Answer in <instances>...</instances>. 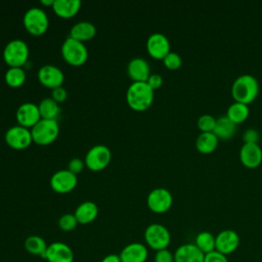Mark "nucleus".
Here are the masks:
<instances>
[{
    "mask_svg": "<svg viewBox=\"0 0 262 262\" xmlns=\"http://www.w3.org/2000/svg\"><path fill=\"white\" fill-rule=\"evenodd\" d=\"M148 54L156 59H164L170 52V42L162 33H152L146 41Z\"/></svg>",
    "mask_w": 262,
    "mask_h": 262,
    "instance_id": "14",
    "label": "nucleus"
},
{
    "mask_svg": "<svg viewBox=\"0 0 262 262\" xmlns=\"http://www.w3.org/2000/svg\"><path fill=\"white\" fill-rule=\"evenodd\" d=\"M154 262H175L174 253L168 249L157 251L154 256Z\"/></svg>",
    "mask_w": 262,
    "mask_h": 262,
    "instance_id": "34",
    "label": "nucleus"
},
{
    "mask_svg": "<svg viewBox=\"0 0 262 262\" xmlns=\"http://www.w3.org/2000/svg\"><path fill=\"white\" fill-rule=\"evenodd\" d=\"M204 262H229L227 256L219 253L218 251H213L205 255Z\"/></svg>",
    "mask_w": 262,
    "mask_h": 262,
    "instance_id": "36",
    "label": "nucleus"
},
{
    "mask_svg": "<svg viewBox=\"0 0 262 262\" xmlns=\"http://www.w3.org/2000/svg\"><path fill=\"white\" fill-rule=\"evenodd\" d=\"M33 141L45 145L53 142L59 133V126L55 119H40V121L31 128Z\"/></svg>",
    "mask_w": 262,
    "mask_h": 262,
    "instance_id": "4",
    "label": "nucleus"
},
{
    "mask_svg": "<svg viewBox=\"0 0 262 262\" xmlns=\"http://www.w3.org/2000/svg\"><path fill=\"white\" fill-rule=\"evenodd\" d=\"M41 119L39 107L33 102H24L16 110V120L18 125L32 128Z\"/></svg>",
    "mask_w": 262,
    "mask_h": 262,
    "instance_id": "17",
    "label": "nucleus"
},
{
    "mask_svg": "<svg viewBox=\"0 0 262 262\" xmlns=\"http://www.w3.org/2000/svg\"><path fill=\"white\" fill-rule=\"evenodd\" d=\"M146 203L150 211L162 214L167 212L172 207L173 196L168 189L164 187H157L148 193Z\"/></svg>",
    "mask_w": 262,
    "mask_h": 262,
    "instance_id": "9",
    "label": "nucleus"
},
{
    "mask_svg": "<svg viewBox=\"0 0 262 262\" xmlns=\"http://www.w3.org/2000/svg\"><path fill=\"white\" fill-rule=\"evenodd\" d=\"M84 166H85V162L84 161H82L79 158H74V159H72L68 163V170H70L71 172H73L74 174L77 175L80 172H82Z\"/></svg>",
    "mask_w": 262,
    "mask_h": 262,
    "instance_id": "35",
    "label": "nucleus"
},
{
    "mask_svg": "<svg viewBox=\"0 0 262 262\" xmlns=\"http://www.w3.org/2000/svg\"><path fill=\"white\" fill-rule=\"evenodd\" d=\"M258 92V81L254 76L250 74H245L237 77L231 87V94L234 100L245 104H249L255 100Z\"/></svg>",
    "mask_w": 262,
    "mask_h": 262,
    "instance_id": "2",
    "label": "nucleus"
},
{
    "mask_svg": "<svg viewBox=\"0 0 262 262\" xmlns=\"http://www.w3.org/2000/svg\"><path fill=\"white\" fill-rule=\"evenodd\" d=\"M193 244L206 255L215 251V235L210 231H201L196 234Z\"/></svg>",
    "mask_w": 262,
    "mask_h": 262,
    "instance_id": "29",
    "label": "nucleus"
},
{
    "mask_svg": "<svg viewBox=\"0 0 262 262\" xmlns=\"http://www.w3.org/2000/svg\"><path fill=\"white\" fill-rule=\"evenodd\" d=\"M5 82L11 87H19L26 81V72L21 67H9L4 74Z\"/></svg>",
    "mask_w": 262,
    "mask_h": 262,
    "instance_id": "30",
    "label": "nucleus"
},
{
    "mask_svg": "<svg viewBox=\"0 0 262 262\" xmlns=\"http://www.w3.org/2000/svg\"><path fill=\"white\" fill-rule=\"evenodd\" d=\"M126 99L132 110L142 112L151 105L154 90L146 82H133L127 89Z\"/></svg>",
    "mask_w": 262,
    "mask_h": 262,
    "instance_id": "1",
    "label": "nucleus"
},
{
    "mask_svg": "<svg viewBox=\"0 0 262 262\" xmlns=\"http://www.w3.org/2000/svg\"><path fill=\"white\" fill-rule=\"evenodd\" d=\"M196 125L202 132H213L216 125V119L209 114L202 115L198 119Z\"/></svg>",
    "mask_w": 262,
    "mask_h": 262,
    "instance_id": "32",
    "label": "nucleus"
},
{
    "mask_svg": "<svg viewBox=\"0 0 262 262\" xmlns=\"http://www.w3.org/2000/svg\"><path fill=\"white\" fill-rule=\"evenodd\" d=\"M61 54L68 63L72 66H81L87 60L88 50L84 42L69 37L61 45Z\"/></svg>",
    "mask_w": 262,
    "mask_h": 262,
    "instance_id": "6",
    "label": "nucleus"
},
{
    "mask_svg": "<svg viewBox=\"0 0 262 262\" xmlns=\"http://www.w3.org/2000/svg\"><path fill=\"white\" fill-rule=\"evenodd\" d=\"M245 143H257L259 139V133L255 129H248L243 134Z\"/></svg>",
    "mask_w": 262,
    "mask_h": 262,
    "instance_id": "38",
    "label": "nucleus"
},
{
    "mask_svg": "<svg viewBox=\"0 0 262 262\" xmlns=\"http://www.w3.org/2000/svg\"><path fill=\"white\" fill-rule=\"evenodd\" d=\"M163 62L165 67L169 70H177L182 64V58L181 56L173 51H170L163 59Z\"/></svg>",
    "mask_w": 262,
    "mask_h": 262,
    "instance_id": "33",
    "label": "nucleus"
},
{
    "mask_svg": "<svg viewBox=\"0 0 262 262\" xmlns=\"http://www.w3.org/2000/svg\"><path fill=\"white\" fill-rule=\"evenodd\" d=\"M24 246H25V250L29 254H31L33 256H39L42 259H44V256H45V253H46V250L48 247L45 239L36 234L28 236L25 239Z\"/></svg>",
    "mask_w": 262,
    "mask_h": 262,
    "instance_id": "25",
    "label": "nucleus"
},
{
    "mask_svg": "<svg viewBox=\"0 0 262 262\" xmlns=\"http://www.w3.org/2000/svg\"><path fill=\"white\" fill-rule=\"evenodd\" d=\"M121 262H146L148 258V248L145 244L134 242L125 246L120 254Z\"/></svg>",
    "mask_w": 262,
    "mask_h": 262,
    "instance_id": "16",
    "label": "nucleus"
},
{
    "mask_svg": "<svg viewBox=\"0 0 262 262\" xmlns=\"http://www.w3.org/2000/svg\"><path fill=\"white\" fill-rule=\"evenodd\" d=\"M100 262H121L119 254H108L104 256Z\"/></svg>",
    "mask_w": 262,
    "mask_h": 262,
    "instance_id": "40",
    "label": "nucleus"
},
{
    "mask_svg": "<svg viewBox=\"0 0 262 262\" xmlns=\"http://www.w3.org/2000/svg\"><path fill=\"white\" fill-rule=\"evenodd\" d=\"M174 260L175 262H204L205 254L193 243H187L175 250Z\"/></svg>",
    "mask_w": 262,
    "mask_h": 262,
    "instance_id": "19",
    "label": "nucleus"
},
{
    "mask_svg": "<svg viewBox=\"0 0 262 262\" xmlns=\"http://www.w3.org/2000/svg\"><path fill=\"white\" fill-rule=\"evenodd\" d=\"M78 225V221L74 214H63L58 219V227L63 231H72Z\"/></svg>",
    "mask_w": 262,
    "mask_h": 262,
    "instance_id": "31",
    "label": "nucleus"
},
{
    "mask_svg": "<svg viewBox=\"0 0 262 262\" xmlns=\"http://www.w3.org/2000/svg\"><path fill=\"white\" fill-rule=\"evenodd\" d=\"M127 72L134 82H146L150 76L149 64L142 57L132 58L127 66Z\"/></svg>",
    "mask_w": 262,
    "mask_h": 262,
    "instance_id": "20",
    "label": "nucleus"
},
{
    "mask_svg": "<svg viewBox=\"0 0 262 262\" xmlns=\"http://www.w3.org/2000/svg\"><path fill=\"white\" fill-rule=\"evenodd\" d=\"M81 7L80 0H54L53 10L54 12L63 18H69L74 16Z\"/></svg>",
    "mask_w": 262,
    "mask_h": 262,
    "instance_id": "23",
    "label": "nucleus"
},
{
    "mask_svg": "<svg viewBox=\"0 0 262 262\" xmlns=\"http://www.w3.org/2000/svg\"><path fill=\"white\" fill-rule=\"evenodd\" d=\"M67 96H68V92H67V90H66L62 86L53 88L52 91H51V97H52L56 102H62V101H64V100L67 99Z\"/></svg>",
    "mask_w": 262,
    "mask_h": 262,
    "instance_id": "37",
    "label": "nucleus"
},
{
    "mask_svg": "<svg viewBox=\"0 0 262 262\" xmlns=\"http://www.w3.org/2000/svg\"><path fill=\"white\" fill-rule=\"evenodd\" d=\"M144 242L147 248L154 251L168 249L171 243V234L168 228L160 223L149 224L143 233Z\"/></svg>",
    "mask_w": 262,
    "mask_h": 262,
    "instance_id": "3",
    "label": "nucleus"
},
{
    "mask_svg": "<svg viewBox=\"0 0 262 262\" xmlns=\"http://www.w3.org/2000/svg\"><path fill=\"white\" fill-rule=\"evenodd\" d=\"M111 149L103 145L97 144L92 146L85 156V165L92 171H100L104 169L111 162Z\"/></svg>",
    "mask_w": 262,
    "mask_h": 262,
    "instance_id": "8",
    "label": "nucleus"
},
{
    "mask_svg": "<svg viewBox=\"0 0 262 262\" xmlns=\"http://www.w3.org/2000/svg\"><path fill=\"white\" fill-rule=\"evenodd\" d=\"M38 79L42 85L53 89L61 86L64 75L58 67L53 64H45L39 69Z\"/></svg>",
    "mask_w": 262,
    "mask_h": 262,
    "instance_id": "15",
    "label": "nucleus"
},
{
    "mask_svg": "<svg viewBox=\"0 0 262 262\" xmlns=\"http://www.w3.org/2000/svg\"><path fill=\"white\" fill-rule=\"evenodd\" d=\"M39 112L42 119H55L59 113L58 102H56L52 97L43 98L38 104Z\"/></svg>",
    "mask_w": 262,
    "mask_h": 262,
    "instance_id": "28",
    "label": "nucleus"
},
{
    "mask_svg": "<svg viewBox=\"0 0 262 262\" xmlns=\"http://www.w3.org/2000/svg\"><path fill=\"white\" fill-rule=\"evenodd\" d=\"M96 33L95 26L87 20H82L76 23L70 31V37L79 40L81 42L90 40L91 38L94 37Z\"/></svg>",
    "mask_w": 262,
    "mask_h": 262,
    "instance_id": "22",
    "label": "nucleus"
},
{
    "mask_svg": "<svg viewBox=\"0 0 262 262\" xmlns=\"http://www.w3.org/2000/svg\"><path fill=\"white\" fill-rule=\"evenodd\" d=\"M41 3L45 6H53L54 0H41Z\"/></svg>",
    "mask_w": 262,
    "mask_h": 262,
    "instance_id": "41",
    "label": "nucleus"
},
{
    "mask_svg": "<svg viewBox=\"0 0 262 262\" xmlns=\"http://www.w3.org/2000/svg\"><path fill=\"white\" fill-rule=\"evenodd\" d=\"M6 143L14 149H25L32 143V133L29 128L20 125L12 126L5 132Z\"/></svg>",
    "mask_w": 262,
    "mask_h": 262,
    "instance_id": "10",
    "label": "nucleus"
},
{
    "mask_svg": "<svg viewBox=\"0 0 262 262\" xmlns=\"http://www.w3.org/2000/svg\"><path fill=\"white\" fill-rule=\"evenodd\" d=\"M239 160L247 168H257L262 163V148L258 143H244L239 150Z\"/></svg>",
    "mask_w": 262,
    "mask_h": 262,
    "instance_id": "18",
    "label": "nucleus"
},
{
    "mask_svg": "<svg viewBox=\"0 0 262 262\" xmlns=\"http://www.w3.org/2000/svg\"><path fill=\"white\" fill-rule=\"evenodd\" d=\"M72 248L62 242H53L48 245L44 259L47 262H74Z\"/></svg>",
    "mask_w": 262,
    "mask_h": 262,
    "instance_id": "13",
    "label": "nucleus"
},
{
    "mask_svg": "<svg viewBox=\"0 0 262 262\" xmlns=\"http://www.w3.org/2000/svg\"><path fill=\"white\" fill-rule=\"evenodd\" d=\"M29 57V46L20 39L9 41L3 50V58L9 67H21Z\"/></svg>",
    "mask_w": 262,
    "mask_h": 262,
    "instance_id": "7",
    "label": "nucleus"
},
{
    "mask_svg": "<svg viewBox=\"0 0 262 262\" xmlns=\"http://www.w3.org/2000/svg\"><path fill=\"white\" fill-rule=\"evenodd\" d=\"M74 215L80 224L91 223L98 215L97 205L90 201L83 202L76 208Z\"/></svg>",
    "mask_w": 262,
    "mask_h": 262,
    "instance_id": "21",
    "label": "nucleus"
},
{
    "mask_svg": "<svg viewBox=\"0 0 262 262\" xmlns=\"http://www.w3.org/2000/svg\"><path fill=\"white\" fill-rule=\"evenodd\" d=\"M249 114L250 110L248 107V104L237 101L231 103L226 112V116L236 125L246 121L247 118L249 117Z\"/></svg>",
    "mask_w": 262,
    "mask_h": 262,
    "instance_id": "27",
    "label": "nucleus"
},
{
    "mask_svg": "<svg viewBox=\"0 0 262 262\" xmlns=\"http://www.w3.org/2000/svg\"><path fill=\"white\" fill-rule=\"evenodd\" d=\"M24 26L26 30L35 36L43 35L49 26L48 15L39 7H31L24 14Z\"/></svg>",
    "mask_w": 262,
    "mask_h": 262,
    "instance_id": "5",
    "label": "nucleus"
},
{
    "mask_svg": "<svg viewBox=\"0 0 262 262\" xmlns=\"http://www.w3.org/2000/svg\"><path fill=\"white\" fill-rule=\"evenodd\" d=\"M146 83L149 85V87L155 91L156 89L160 88L163 84V78L161 75L159 74H150V76L148 77Z\"/></svg>",
    "mask_w": 262,
    "mask_h": 262,
    "instance_id": "39",
    "label": "nucleus"
},
{
    "mask_svg": "<svg viewBox=\"0 0 262 262\" xmlns=\"http://www.w3.org/2000/svg\"><path fill=\"white\" fill-rule=\"evenodd\" d=\"M77 175L68 169L58 170L50 178L51 188L59 193H67L77 185Z\"/></svg>",
    "mask_w": 262,
    "mask_h": 262,
    "instance_id": "12",
    "label": "nucleus"
},
{
    "mask_svg": "<svg viewBox=\"0 0 262 262\" xmlns=\"http://www.w3.org/2000/svg\"><path fill=\"white\" fill-rule=\"evenodd\" d=\"M236 130V124H234L226 115L216 119V125L213 133L218 137V139L227 140L230 139Z\"/></svg>",
    "mask_w": 262,
    "mask_h": 262,
    "instance_id": "24",
    "label": "nucleus"
},
{
    "mask_svg": "<svg viewBox=\"0 0 262 262\" xmlns=\"http://www.w3.org/2000/svg\"><path fill=\"white\" fill-rule=\"evenodd\" d=\"M239 246V235L232 229H224L215 235V250L227 256L234 253Z\"/></svg>",
    "mask_w": 262,
    "mask_h": 262,
    "instance_id": "11",
    "label": "nucleus"
},
{
    "mask_svg": "<svg viewBox=\"0 0 262 262\" xmlns=\"http://www.w3.org/2000/svg\"><path fill=\"white\" fill-rule=\"evenodd\" d=\"M218 141V137L213 132H202L195 140V147L202 154H211L216 149Z\"/></svg>",
    "mask_w": 262,
    "mask_h": 262,
    "instance_id": "26",
    "label": "nucleus"
}]
</instances>
